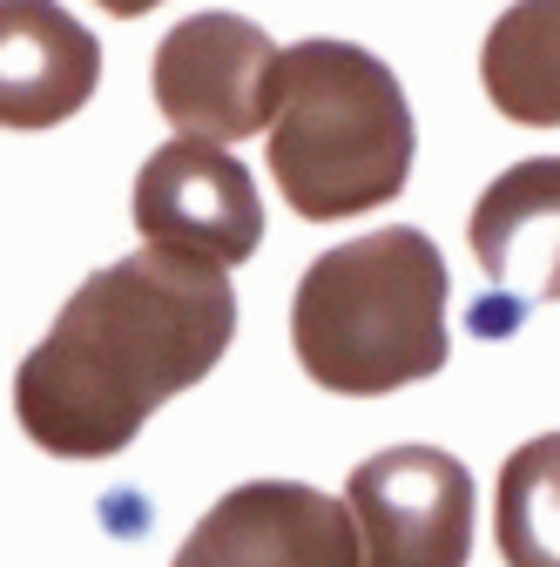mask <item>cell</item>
<instances>
[{
    "instance_id": "obj_5",
    "label": "cell",
    "mask_w": 560,
    "mask_h": 567,
    "mask_svg": "<svg viewBox=\"0 0 560 567\" xmlns=\"http://www.w3.org/2000/svg\"><path fill=\"white\" fill-rule=\"evenodd\" d=\"M135 230L149 250L230 270L263 244V196L224 142L176 135L135 169Z\"/></svg>"
},
{
    "instance_id": "obj_1",
    "label": "cell",
    "mask_w": 560,
    "mask_h": 567,
    "mask_svg": "<svg viewBox=\"0 0 560 567\" xmlns=\"http://www.w3.org/2000/svg\"><path fill=\"white\" fill-rule=\"evenodd\" d=\"M237 338V284L169 250H135L75 284L14 372V419L54 460H108L149 412L217 372Z\"/></svg>"
},
{
    "instance_id": "obj_8",
    "label": "cell",
    "mask_w": 560,
    "mask_h": 567,
    "mask_svg": "<svg viewBox=\"0 0 560 567\" xmlns=\"http://www.w3.org/2000/svg\"><path fill=\"white\" fill-rule=\"evenodd\" d=\"M176 567H359V527L324 486L243 480L189 527Z\"/></svg>"
},
{
    "instance_id": "obj_11",
    "label": "cell",
    "mask_w": 560,
    "mask_h": 567,
    "mask_svg": "<svg viewBox=\"0 0 560 567\" xmlns=\"http://www.w3.org/2000/svg\"><path fill=\"white\" fill-rule=\"evenodd\" d=\"M494 540L507 567H560V433L507 453L494 493Z\"/></svg>"
},
{
    "instance_id": "obj_4",
    "label": "cell",
    "mask_w": 560,
    "mask_h": 567,
    "mask_svg": "<svg viewBox=\"0 0 560 567\" xmlns=\"http://www.w3.org/2000/svg\"><path fill=\"white\" fill-rule=\"evenodd\" d=\"M344 507L359 567H466L473 560V473L439 446H385L352 466Z\"/></svg>"
},
{
    "instance_id": "obj_10",
    "label": "cell",
    "mask_w": 560,
    "mask_h": 567,
    "mask_svg": "<svg viewBox=\"0 0 560 567\" xmlns=\"http://www.w3.org/2000/svg\"><path fill=\"white\" fill-rule=\"evenodd\" d=\"M479 82L507 122L560 128V0H514L486 28Z\"/></svg>"
},
{
    "instance_id": "obj_3",
    "label": "cell",
    "mask_w": 560,
    "mask_h": 567,
    "mask_svg": "<svg viewBox=\"0 0 560 567\" xmlns=\"http://www.w3.org/2000/svg\"><path fill=\"white\" fill-rule=\"evenodd\" d=\"M298 365L344 399H378L446 365V257L426 230L392 224L352 237L298 277Z\"/></svg>"
},
{
    "instance_id": "obj_2",
    "label": "cell",
    "mask_w": 560,
    "mask_h": 567,
    "mask_svg": "<svg viewBox=\"0 0 560 567\" xmlns=\"http://www.w3.org/2000/svg\"><path fill=\"white\" fill-rule=\"evenodd\" d=\"M412 102L398 75L352 41L277 48L270 75V176L304 224L365 217L412 176Z\"/></svg>"
},
{
    "instance_id": "obj_6",
    "label": "cell",
    "mask_w": 560,
    "mask_h": 567,
    "mask_svg": "<svg viewBox=\"0 0 560 567\" xmlns=\"http://www.w3.org/2000/svg\"><path fill=\"white\" fill-rule=\"evenodd\" d=\"M277 48L243 14H189L156 41V109L196 142H243L270 128Z\"/></svg>"
},
{
    "instance_id": "obj_9",
    "label": "cell",
    "mask_w": 560,
    "mask_h": 567,
    "mask_svg": "<svg viewBox=\"0 0 560 567\" xmlns=\"http://www.w3.org/2000/svg\"><path fill=\"white\" fill-rule=\"evenodd\" d=\"M95 82L102 48L61 0H0V128H54Z\"/></svg>"
},
{
    "instance_id": "obj_12",
    "label": "cell",
    "mask_w": 560,
    "mask_h": 567,
    "mask_svg": "<svg viewBox=\"0 0 560 567\" xmlns=\"http://www.w3.org/2000/svg\"><path fill=\"white\" fill-rule=\"evenodd\" d=\"M95 8H108L115 21H135V14H149V8H163V0H95Z\"/></svg>"
},
{
    "instance_id": "obj_7",
    "label": "cell",
    "mask_w": 560,
    "mask_h": 567,
    "mask_svg": "<svg viewBox=\"0 0 560 567\" xmlns=\"http://www.w3.org/2000/svg\"><path fill=\"white\" fill-rule=\"evenodd\" d=\"M466 244L479 257L486 298L473 305V331H507L520 311L560 298V156H527L479 189Z\"/></svg>"
}]
</instances>
